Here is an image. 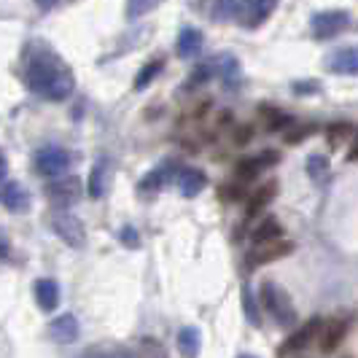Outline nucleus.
Wrapping results in <instances>:
<instances>
[{
  "mask_svg": "<svg viewBox=\"0 0 358 358\" xmlns=\"http://www.w3.org/2000/svg\"><path fill=\"white\" fill-rule=\"evenodd\" d=\"M24 84L36 94L46 97V100H57V103L65 100L76 87L68 65L52 52H36L30 57V62L24 68Z\"/></svg>",
  "mask_w": 358,
  "mask_h": 358,
  "instance_id": "nucleus-1",
  "label": "nucleus"
},
{
  "mask_svg": "<svg viewBox=\"0 0 358 358\" xmlns=\"http://www.w3.org/2000/svg\"><path fill=\"white\" fill-rule=\"evenodd\" d=\"M262 305L272 315V321L278 323V326H283V329H291L294 321H296V310H294L291 296L278 283H272V280H267L262 286Z\"/></svg>",
  "mask_w": 358,
  "mask_h": 358,
  "instance_id": "nucleus-2",
  "label": "nucleus"
},
{
  "mask_svg": "<svg viewBox=\"0 0 358 358\" xmlns=\"http://www.w3.org/2000/svg\"><path fill=\"white\" fill-rule=\"evenodd\" d=\"M49 227H52V232L57 234L59 240H65L71 248H84V245H87V229H84V224L73 213L57 210V213L49 215Z\"/></svg>",
  "mask_w": 358,
  "mask_h": 358,
  "instance_id": "nucleus-3",
  "label": "nucleus"
},
{
  "mask_svg": "<svg viewBox=\"0 0 358 358\" xmlns=\"http://www.w3.org/2000/svg\"><path fill=\"white\" fill-rule=\"evenodd\" d=\"M71 167V154L59 145H43L36 151V170L43 178H57Z\"/></svg>",
  "mask_w": 358,
  "mask_h": 358,
  "instance_id": "nucleus-4",
  "label": "nucleus"
},
{
  "mask_svg": "<svg viewBox=\"0 0 358 358\" xmlns=\"http://www.w3.org/2000/svg\"><path fill=\"white\" fill-rule=\"evenodd\" d=\"M310 22H313V36L318 41H329V38H337L342 30L350 27V14L331 8V11H318Z\"/></svg>",
  "mask_w": 358,
  "mask_h": 358,
  "instance_id": "nucleus-5",
  "label": "nucleus"
},
{
  "mask_svg": "<svg viewBox=\"0 0 358 358\" xmlns=\"http://www.w3.org/2000/svg\"><path fill=\"white\" fill-rule=\"evenodd\" d=\"M291 251H294V243H286V240H280V237H278V240H267V243H253L245 264H248V269H256V267H262V264L283 259V256H288Z\"/></svg>",
  "mask_w": 358,
  "mask_h": 358,
  "instance_id": "nucleus-6",
  "label": "nucleus"
},
{
  "mask_svg": "<svg viewBox=\"0 0 358 358\" xmlns=\"http://www.w3.org/2000/svg\"><path fill=\"white\" fill-rule=\"evenodd\" d=\"M275 8H278V0H240L237 22L243 27H259L272 17Z\"/></svg>",
  "mask_w": 358,
  "mask_h": 358,
  "instance_id": "nucleus-7",
  "label": "nucleus"
},
{
  "mask_svg": "<svg viewBox=\"0 0 358 358\" xmlns=\"http://www.w3.org/2000/svg\"><path fill=\"white\" fill-rule=\"evenodd\" d=\"M321 329H323L321 318H310L299 331H294V334L280 345V358H288V356H294V353H299V350H305L315 337H321Z\"/></svg>",
  "mask_w": 358,
  "mask_h": 358,
  "instance_id": "nucleus-8",
  "label": "nucleus"
},
{
  "mask_svg": "<svg viewBox=\"0 0 358 358\" xmlns=\"http://www.w3.org/2000/svg\"><path fill=\"white\" fill-rule=\"evenodd\" d=\"M46 197H49V202L52 205H57V208H68V205H73L76 199L81 197V180L76 178H57L52 180L49 186H46Z\"/></svg>",
  "mask_w": 358,
  "mask_h": 358,
  "instance_id": "nucleus-9",
  "label": "nucleus"
},
{
  "mask_svg": "<svg viewBox=\"0 0 358 358\" xmlns=\"http://www.w3.org/2000/svg\"><path fill=\"white\" fill-rule=\"evenodd\" d=\"M0 205L11 213H24L30 208V194L19 186L17 180H6L0 186Z\"/></svg>",
  "mask_w": 358,
  "mask_h": 358,
  "instance_id": "nucleus-10",
  "label": "nucleus"
},
{
  "mask_svg": "<svg viewBox=\"0 0 358 358\" xmlns=\"http://www.w3.org/2000/svg\"><path fill=\"white\" fill-rule=\"evenodd\" d=\"M326 68L340 76H358V46H345L340 52L329 54Z\"/></svg>",
  "mask_w": 358,
  "mask_h": 358,
  "instance_id": "nucleus-11",
  "label": "nucleus"
},
{
  "mask_svg": "<svg viewBox=\"0 0 358 358\" xmlns=\"http://www.w3.org/2000/svg\"><path fill=\"white\" fill-rule=\"evenodd\" d=\"M348 334V321L345 318H331L323 323L321 329V350L323 353H334L340 348V342Z\"/></svg>",
  "mask_w": 358,
  "mask_h": 358,
  "instance_id": "nucleus-12",
  "label": "nucleus"
},
{
  "mask_svg": "<svg viewBox=\"0 0 358 358\" xmlns=\"http://www.w3.org/2000/svg\"><path fill=\"white\" fill-rule=\"evenodd\" d=\"M202 43H205V38L199 33L197 27H183L178 33V46H176V52H178L180 59H194L199 52H202Z\"/></svg>",
  "mask_w": 358,
  "mask_h": 358,
  "instance_id": "nucleus-13",
  "label": "nucleus"
},
{
  "mask_svg": "<svg viewBox=\"0 0 358 358\" xmlns=\"http://www.w3.org/2000/svg\"><path fill=\"white\" fill-rule=\"evenodd\" d=\"M49 337L54 342H59V345H71V342L78 340V321L73 315H59L49 326Z\"/></svg>",
  "mask_w": 358,
  "mask_h": 358,
  "instance_id": "nucleus-14",
  "label": "nucleus"
},
{
  "mask_svg": "<svg viewBox=\"0 0 358 358\" xmlns=\"http://www.w3.org/2000/svg\"><path fill=\"white\" fill-rule=\"evenodd\" d=\"M205 186H208V178L197 167H186V170L178 173V189L183 197H197Z\"/></svg>",
  "mask_w": 358,
  "mask_h": 358,
  "instance_id": "nucleus-15",
  "label": "nucleus"
},
{
  "mask_svg": "<svg viewBox=\"0 0 358 358\" xmlns=\"http://www.w3.org/2000/svg\"><path fill=\"white\" fill-rule=\"evenodd\" d=\"M36 302L46 313L57 310V305H59V286H57V280H52V278L36 280Z\"/></svg>",
  "mask_w": 358,
  "mask_h": 358,
  "instance_id": "nucleus-16",
  "label": "nucleus"
},
{
  "mask_svg": "<svg viewBox=\"0 0 358 358\" xmlns=\"http://www.w3.org/2000/svg\"><path fill=\"white\" fill-rule=\"evenodd\" d=\"M278 162V154H272V151H267V154H262V157H253V159H245L237 164V178L240 180H251L256 178L264 167H269V164H275Z\"/></svg>",
  "mask_w": 358,
  "mask_h": 358,
  "instance_id": "nucleus-17",
  "label": "nucleus"
},
{
  "mask_svg": "<svg viewBox=\"0 0 358 358\" xmlns=\"http://www.w3.org/2000/svg\"><path fill=\"white\" fill-rule=\"evenodd\" d=\"M199 329L194 326H183L178 331V350L183 358H197L199 356Z\"/></svg>",
  "mask_w": 358,
  "mask_h": 358,
  "instance_id": "nucleus-18",
  "label": "nucleus"
},
{
  "mask_svg": "<svg viewBox=\"0 0 358 358\" xmlns=\"http://www.w3.org/2000/svg\"><path fill=\"white\" fill-rule=\"evenodd\" d=\"M108 189V159L103 157V159L97 162L94 167H92L90 173V197H103Z\"/></svg>",
  "mask_w": 358,
  "mask_h": 358,
  "instance_id": "nucleus-19",
  "label": "nucleus"
},
{
  "mask_svg": "<svg viewBox=\"0 0 358 358\" xmlns=\"http://www.w3.org/2000/svg\"><path fill=\"white\" fill-rule=\"evenodd\" d=\"M283 234V227L278 224V218H264L256 229H253L251 240L253 243H267V240H278Z\"/></svg>",
  "mask_w": 358,
  "mask_h": 358,
  "instance_id": "nucleus-20",
  "label": "nucleus"
},
{
  "mask_svg": "<svg viewBox=\"0 0 358 358\" xmlns=\"http://www.w3.org/2000/svg\"><path fill=\"white\" fill-rule=\"evenodd\" d=\"M237 8H240V0H213L210 17L215 22H229V19H237Z\"/></svg>",
  "mask_w": 358,
  "mask_h": 358,
  "instance_id": "nucleus-21",
  "label": "nucleus"
},
{
  "mask_svg": "<svg viewBox=\"0 0 358 358\" xmlns=\"http://www.w3.org/2000/svg\"><path fill=\"white\" fill-rule=\"evenodd\" d=\"M275 197V183H269V186H262L251 199H248V218L259 213V210H264L267 208V202Z\"/></svg>",
  "mask_w": 358,
  "mask_h": 358,
  "instance_id": "nucleus-22",
  "label": "nucleus"
},
{
  "mask_svg": "<svg viewBox=\"0 0 358 358\" xmlns=\"http://www.w3.org/2000/svg\"><path fill=\"white\" fill-rule=\"evenodd\" d=\"M170 178V164L167 167H157V170H151L143 180H141V189L143 192H154V189H162L164 183Z\"/></svg>",
  "mask_w": 358,
  "mask_h": 358,
  "instance_id": "nucleus-23",
  "label": "nucleus"
},
{
  "mask_svg": "<svg viewBox=\"0 0 358 358\" xmlns=\"http://www.w3.org/2000/svg\"><path fill=\"white\" fill-rule=\"evenodd\" d=\"M307 173H310V178L323 183V180L329 178V159L321 157V154H313L310 159H307Z\"/></svg>",
  "mask_w": 358,
  "mask_h": 358,
  "instance_id": "nucleus-24",
  "label": "nucleus"
},
{
  "mask_svg": "<svg viewBox=\"0 0 358 358\" xmlns=\"http://www.w3.org/2000/svg\"><path fill=\"white\" fill-rule=\"evenodd\" d=\"M162 0H127V19H141L151 14Z\"/></svg>",
  "mask_w": 358,
  "mask_h": 358,
  "instance_id": "nucleus-25",
  "label": "nucleus"
},
{
  "mask_svg": "<svg viewBox=\"0 0 358 358\" xmlns=\"http://www.w3.org/2000/svg\"><path fill=\"white\" fill-rule=\"evenodd\" d=\"M157 73H162V62L159 59H151L143 71L138 73V78H135V90H145V87L154 81V76H157Z\"/></svg>",
  "mask_w": 358,
  "mask_h": 358,
  "instance_id": "nucleus-26",
  "label": "nucleus"
},
{
  "mask_svg": "<svg viewBox=\"0 0 358 358\" xmlns=\"http://www.w3.org/2000/svg\"><path fill=\"white\" fill-rule=\"evenodd\" d=\"M218 62H221V65H218V73H221L224 84H232L234 78L240 76V68H237V59H234V57H221Z\"/></svg>",
  "mask_w": 358,
  "mask_h": 358,
  "instance_id": "nucleus-27",
  "label": "nucleus"
},
{
  "mask_svg": "<svg viewBox=\"0 0 358 358\" xmlns=\"http://www.w3.org/2000/svg\"><path fill=\"white\" fill-rule=\"evenodd\" d=\"M243 307H245L248 321H251L253 326H262V315H259V310H256V302H253V294H251V288L248 286L243 288Z\"/></svg>",
  "mask_w": 358,
  "mask_h": 358,
  "instance_id": "nucleus-28",
  "label": "nucleus"
},
{
  "mask_svg": "<svg viewBox=\"0 0 358 358\" xmlns=\"http://www.w3.org/2000/svg\"><path fill=\"white\" fill-rule=\"evenodd\" d=\"M350 124H331L329 127V145H342V141L350 135Z\"/></svg>",
  "mask_w": 358,
  "mask_h": 358,
  "instance_id": "nucleus-29",
  "label": "nucleus"
},
{
  "mask_svg": "<svg viewBox=\"0 0 358 358\" xmlns=\"http://www.w3.org/2000/svg\"><path fill=\"white\" fill-rule=\"evenodd\" d=\"M264 113H267L269 129H280V127H286L288 122H291L286 113H280V110H269V108H264Z\"/></svg>",
  "mask_w": 358,
  "mask_h": 358,
  "instance_id": "nucleus-30",
  "label": "nucleus"
},
{
  "mask_svg": "<svg viewBox=\"0 0 358 358\" xmlns=\"http://www.w3.org/2000/svg\"><path fill=\"white\" fill-rule=\"evenodd\" d=\"M141 358H167V353H164V348H162V345L145 340L143 350H141Z\"/></svg>",
  "mask_w": 358,
  "mask_h": 358,
  "instance_id": "nucleus-31",
  "label": "nucleus"
},
{
  "mask_svg": "<svg viewBox=\"0 0 358 358\" xmlns=\"http://www.w3.org/2000/svg\"><path fill=\"white\" fill-rule=\"evenodd\" d=\"M122 240H124L127 248H138V245H141V237H138V232H135L132 227H124V229H122Z\"/></svg>",
  "mask_w": 358,
  "mask_h": 358,
  "instance_id": "nucleus-32",
  "label": "nucleus"
},
{
  "mask_svg": "<svg viewBox=\"0 0 358 358\" xmlns=\"http://www.w3.org/2000/svg\"><path fill=\"white\" fill-rule=\"evenodd\" d=\"M321 90V84L318 81H307V84H296L294 92H299V94H307V92H318Z\"/></svg>",
  "mask_w": 358,
  "mask_h": 358,
  "instance_id": "nucleus-33",
  "label": "nucleus"
},
{
  "mask_svg": "<svg viewBox=\"0 0 358 358\" xmlns=\"http://www.w3.org/2000/svg\"><path fill=\"white\" fill-rule=\"evenodd\" d=\"M8 256H11V243L0 234V259H8Z\"/></svg>",
  "mask_w": 358,
  "mask_h": 358,
  "instance_id": "nucleus-34",
  "label": "nucleus"
},
{
  "mask_svg": "<svg viewBox=\"0 0 358 358\" xmlns=\"http://www.w3.org/2000/svg\"><path fill=\"white\" fill-rule=\"evenodd\" d=\"M6 176H8V164H6V157H3V151H0V186L6 183Z\"/></svg>",
  "mask_w": 358,
  "mask_h": 358,
  "instance_id": "nucleus-35",
  "label": "nucleus"
},
{
  "mask_svg": "<svg viewBox=\"0 0 358 358\" xmlns=\"http://www.w3.org/2000/svg\"><path fill=\"white\" fill-rule=\"evenodd\" d=\"M348 159L358 162V132H356V138H353V145H350V154H348Z\"/></svg>",
  "mask_w": 358,
  "mask_h": 358,
  "instance_id": "nucleus-36",
  "label": "nucleus"
},
{
  "mask_svg": "<svg viewBox=\"0 0 358 358\" xmlns=\"http://www.w3.org/2000/svg\"><path fill=\"white\" fill-rule=\"evenodd\" d=\"M106 358H135V356H132L129 350H124V348H119V350H113V353H110V356H106Z\"/></svg>",
  "mask_w": 358,
  "mask_h": 358,
  "instance_id": "nucleus-37",
  "label": "nucleus"
},
{
  "mask_svg": "<svg viewBox=\"0 0 358 358\" xmlns=\"http://www.w3.org/2000/svg\"><path fill=\"white\" fill-rule=\"evenodd\" d=\"M38 8H43V11H49V8H54L57 6V0H36Z\"/></svg>",
  "mask_w": 358,
  "mask_h": 358,
  "instance_id": "nucleus-38",
  "label": "nucleus"
},
{
  "mask_svg": "<svg viewBox=\"0 0 358 358\" xmlns=\"http://www.w3.org/2000/svg\"><path fill=\"white\" fill-rule=\"evenodd\" d=\"M81 358H106V356H103V353H97V350H87Z\"/></svg>",
  "mask_w": 358,
  "mask_h": 358,
  "instance_id": "nucleus-39",
  "label": "nucleus"
},
{
  "mask_svg": "<svg viewBox=\"0 0 358 358\" xmlns=\"http://www.w3.org/2000/svg\"><path fill=\"white\" fill-rule=\"evenodd\" d=\"M240 358H256V356H251V353H243Z\"/></svg>",
  "mask_w": 358,
  "mask_h": 358,
  "instance_id": "nucleus-40",
  "label": "nucleus"
},
{
  "mask_svg": "<svg viewBox=\"0 0 358 358\" xmlns=\"http://www.w3.org/2000/svg\"><path fill=\"white\" fill-rule=\"evenodd\" d=\"M345 358H350V356H345Z\"/></svg>",
  "mask_w": 358,
  "mask_h": 358,
  "instance_id": "nucleus-41",
  "label": "nucleus"
}]
</instances>
